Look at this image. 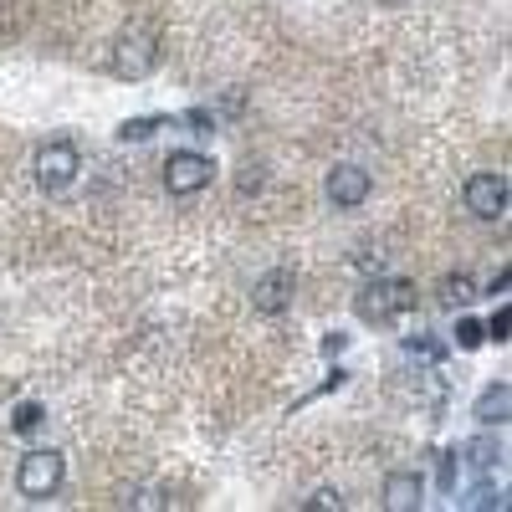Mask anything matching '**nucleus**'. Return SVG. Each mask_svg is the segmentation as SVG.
<instances>
[{
	"label": "nucleus",
	"instance_id": "obj_21",
	"mask_svg": "<svg viewBox=\"0 0 512 512\" xmlns=\"http://www.w3.org/2000/svg\"><path fill=\"white\" fill-rule=\"evenodd\" d=\"M256 185H262V175H256V169H251V164H246V175H241V190H246V195H251V190H256Z\"/></svg>",
	"mask_w": 512,
	"mask_h": 512
},
{
	"label": "nucleus",
	"instance_id": "obj_20",
	"mask_svg": "<svg viewBox=\"0 0 512 512\" xmlns=\"http://www.w3.org/2000/svg\"><path fill=\"white\" fill-rule=\"evenodd\" d=\"M497 456H502V451H492V446H472V461H477V466H492Z\"/></svg>",
	"mask_w": 512,
	"mask_h": 512
},
{
	"label": "nucleus",
	"instance_id": "obj_22",
	"mask_svg": "<svg viewBox=\"0 0 512 512\" xmlns=\"http://www.w3.org/2000/svg\"><path fill=\"white\" fill-rule=\"evenodd\" d=\"M379 6H405V0H379Z\"/></svg>",
	"mask_w": 512,
	"mask_h": 512
},
{
	"label": "nucleus",
	"instance_id": "obj_18",
	"mask_svg": "<svg viewBox=\"0 0 512 512\" xmlns=\"http://www.w3.org/2000/svg\"><path fill=\"white\" fill-rule=\"evenodd\" d=\"M472 507H507V492H502V487H497V492H492V487H482Z\"/></svg>",
	"mask_w": 512,
	"mask_h": 512
},
{
	"label": "nucleus",
	"instance_id": "obj_9",
	"mask_svg": "<svg viewBox=\"0 0 512 512\" xmlns=\"http://www.w3.org/2000/svg\"><path fill=\"white\" fill-rule=\"evenodd\" d=\"M420 492H425V482L415 472H390V477H384V507H390V512H415Z\"/></svg>",
	"mask_w": 512,
	"mask_h": 512
},
{
	"label": "nucleus",
	"instance_id": "obj_1",
	"mask_svg": "<svg viewBox=\"0 0 512 512\" xmlns=\"http://www.w3.org/2000/svg\"><path fill=\"white\" fill-rule=\"evenodd\" d=\"M354 308H359L364 323H395L400 313L415 308V282H405V277H374V282L359 292Z\"/></svg>",
	"mask_w": 512,
	"mask_h": 512
},
{
	"label": "nucleus",
	"instance_id": "obj_12",
	"mask_svg": "<svg viewBox=\"0 0 512 512\" xmlns=\"http://www.w3.org/2000/svg\"><path fill=\"white\" fill-rule=\"evenodd\" d=\"M159 123H164V118H128V123L118 128V139H123V144H144Z\"/></svg>",
	"mask_w": 512,
	"mask_h": 512
},
{
	"label": "nucleus",
	"instance_id": "obj_13",
	"mask_svg": "<svg viewBox=\"0 0 512 512\" xmlns=\"http://www.w3.org/2000/svg\"><path fill=\"white\" fill-rule=\"evenodd\" d=\"M41 420H47V415H41V405H21L11 425H16V436H31V431H41Z\"/></svg>",
	"mask_w": 512,
	"mask_h": 512
},
{
	"label": "nucleus",
	"instance_id": "obj_14",
	"mask_svg": "<svg viewBox=\"0 0 512 512\" xmlns=\"http://www.w3.org/2000/svg\"><path fill=\"white\" fill-rule=\"evenodd\" d=\"M441 297H446V303H466V297H477L472 292V277H446L441 282Z\"/></svg>",
	"mask_w": 512,
	"mask_h": 512
},
{
	"label": "nucleus",
	"instance_id": "obj_3",
	"mask_svg": "<svg viewBox=\"0 0 512 512\" xmlns=\"http://www.w3.org/2000/svg\"><path fill=\"white\" fill-rule=\"evenodd\" d=\"M77 169H82V154L67 139H52V144L36 149V185L47 190V195H62L77 180Z\"/></svg>",
	"mask_w": 512,
	"mask_h": 512
},
{
	"label": "nucleus",
	"instance_id": "obj_6",
	"mask_svg": "<svg viewBox=\"0 0 512 512\" xmlns=\"http://www.w3.org/2000/svg\"><path fill=\"white\" fill-rule=\"evenodd\" d=\"M461 200H466V210H472L477 221H502L507 216V180L502 175H472L466 180V190H461Z\"/></svg>",
	"mask_w": 512,
	"mask_h": 512
},
{
	"label": "nucleus",
	"instance_id": "obj_16",
	"mask_svg": "<svg viewBox=\"0 0 512 512\" xmlns=\"http://www.w3.org/2000/svg\"><path fill=\"white\" fill-rule=\"evenodd\" d=\"M507 328H512V313H507V308H497V313H492V323H487L482 333H487V338H497V344H507Z\"/></svg>",
	"mask_w": 512,
	"mask_h": 512
},
{
	"label": "nucleus",
	"instance_id": "obj_10",
	"mask_svg": "<svg viewBox=\"0 0 512 512\" xmlns=\"http://www.w3.org/2000/svg\"><path fill=\"white\" fill-rule=\"evenodd\" d=\"M507 410H512V390H507V384H487L482 400H477V420L482 425H502Z\"/></svg>",
	"mask_w": 512,
	"mask_h": 512
},
{
	"label": "nucleus",
	"instance_id": "obj_5",
	"mask_svg": "<svg viewBox=\"0 0 512 512\" xmlns=\"http://www.w3.org/2000/svg\"><path fill=\"white\" fill-rule=\"evenodd\" d=\"M159 62V36L154 31H123L113 47V72L118 77H149Z\"/></svg>",
	"mask_w": 512,
	"mask_h": 512
},
{
	"label": "nucleus",
	"instance_id": "obj_7",
	"mask_svg": "<svg viewBox=\"0 0 512 512\" xmlns=\"http://www.w3.org/2000/svg\"><path fill=\"white\" fill-rule=\"evenodd\" d=\"M292 292H297V277H292L287 267H272L267 277H256V287H251V308H256V313H267V318H277V313L292 308Z\"/></svg>",
	"mask_w": 512,
	"mask_h": 512
},
{
	"label": "nucleus",
	"instance_id": "obj_19",
	"mask_svg": "<svg viewBox=\"0 0 512 512\" xmlns=\"http://www.w3.org/2000/svg\"><path fill=\"white\" fill-rule=\"evenodd\" d=\"M303 507H338V492H328V487H323V492H313Z\"/></svg>",
	"mask_w": 512,
	"mask_h": 512
},
{
	"label": "nucleus",
	"instance_id": "obj_11",
	"mask_svg": "<svg viewBox=\"0 0 512 512\" xmlns=\"http://www.w3.org/2000/svg\"><path fill=\"white\" fill-rule=\"evenodd\" d=\"M405 354L410 359H425V364H441L446 359V344H436V338H405Z\"/></svg>",
	"mask_w": 512,
	"mask_h": 512
},
{
	"label": "nucleus",
	"instance_id": "obj_2",
	"mask_svg": "<svg viewBox=\"0 0 512 512\" xmlns=\"http://www.w3.org/2000/svg\"><path fill=\"white\" fill-rule=\"evenodd\" d=\"M62 477H67V461H62V451H52V446L26 451L21 466H16V487H21V497H31V502H47V497L62 487Z\"/></svg>",
	"mask_w": 512,
	"mask_h": 512
},
{
	"label": "nucleus",
	"instance_id": "obj_4",
	"mask_svg": "<svg viewBox=\"0 0 512 512\" xmlns=\"http://www.w3.org/2000/svg\"><path fill=\"white\" fill-rule=\"evenodd\" d=\"M210 175H216V164L195 149H180V154L164 159V190L169 195H200L210 185Z\"/></svg>",
	"mask_w": 512,
	"mask_h": 512
},
{
	"label": "nucleus",
	"instance_id": "obj_15",
	"mask_svg": "<svg viewBox=\"0 0 512 512\" xmlns=\"http://www.w3.org/2000/svg\"><path fill=\"white\" fill-rule=\"evenodd\" d=\"M482 338H487V333H482V323H472V318L456 323V344H461V349H477Z\"/></svg>",
	"mask_w": 512,
	"mask_h": 512
},
{
	"label": "nucleus",
	"instance_id": "obj_8",
	"mask_svg": "<svg viewBox=\"0 0 512 512\" xmlns=\"http://www.w3.org/2000/svg\"><path fill=\"white\" fill-rule=\"evenodd\" d=\"M369 190H374V180H369V169H359V164H338L328 175V200L338 210H359L369 200Z\"/></svg>",
	"mask_w": 512,
	"mask_h": 512
},
{
	"label": "nucleus",
	"instance_id": "obj_17",
	"mask_svg": "<svg viewBox=\"0 0 512 512\" xmlns=\"http://www.w3.org/2000/svg\"><path fill=\"white\" fill-rule=\"evenodd\" d=\"M456 472H461V461H456V451H451V456H441V487H446V492L456 487Z\"/></svg>",
	"mask_w": 512,
	"mask_h": 512
}]
</instances>
